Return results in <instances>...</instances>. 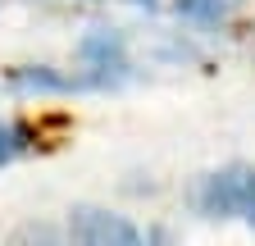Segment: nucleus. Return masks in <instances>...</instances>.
Listing matches in <instances>:
<instances>
[{"label": "nucleus", "instance_id": "obj_3", "mask_svg": "<svg viewBox=\"0 0 255 246\" xmlns=\"http://www.w3.org/2000/svg\"><path fill=\"white\" fill-rule=\"evenodd\" d=\"M9 87L14 91H69L73 82L64 78V73H55V69H46V64H27V69H9Z\"/></svg>", "mask_w": 255, "mask_h": 246}, {"label": "nucleus", "instance_id": "obj_2", "mask_svg": "<svg viewBox=\"0 0 255 246\" xmlns=\"http://www.w3.org/2000/svg\"><path fill=\"white\" fill-rule=\"evenodd\" d=\"M73 233H78V246H146L141 233L128 224L123 214L96 210V205L73 210Z\"/></svg>", "mask_w": 255, "mask_h": 246}, {"label": "nucleus", "instance_id": "obj_1", "mask_svg": "<svg viewBox=\"0 0 255 246\" xmlns=\"http://www.w3.org/2000/svg\"><path fill=\"white\" fill-rule=\"evenodd\" d=\"M251 173L255 169H219L210 178H201V187H196V210L205 214V219H242V205H246V187H251Z\"/></svg>", "mask_w": 255, "mask_h": 246}, {"label": "nucleus", "instance_id": "obj_6", "mask_svg": "<svg viewBox=\"0 0 255 246\" xmlns=\"http://www.w3.org/2000/svg\"><path fill=\"white\" fill-rule=\"evenodd\" d=\"M233 5L237 0H178V14L196 18V23H219V18L233 14Z\"/></svg>", "mask_w": 255, "mask_h": 246}, {"label": "nucleus", "instance_id": "obj_7", "mask_svg": "<svg viewBox=\"0 0 255 246\" xmlns=\"http://www.w3.org/2000/svg\"><path fill=\"white\" fill-rule=\"evenodd\" d=\"M23 128H0V164H9L14 155H18V150H23Z\"/></svg>", "mask_w": 255, "mask_h": 246}, {"label": "nucleus", "instance_id": "obj_9", "mask_svg": "<svg viewBox=\"0 0 255 246\" xmlns=\"http://www.w3.org/2000/svg\"><path fill=\"white\" fill-rule=\"evenodd\" d=\"M146 246H169V233H164V228H155V233L146 237Z\"/></svg>", "mask_w": 255, "mask_h": 246}, {"label": "nucleus", "instance_id": "obj_8", "mask_svg": "<svg viewBox=\"0 0 255 246\" xmlns=\"http://www.w3.org/2000/svg\"><path fill=\"white\" fill-rule=\"evenodd\" d=\"M242 219L255 228V173H251V187H246V205H242Z\"/></svg>", "mask_w": 255, "mask_h": 246}, {"label": "nucleus", "instance_id": "obj_4", "mask_svg": "<svg viewBox=\"0 0 255 246\" xmlns=\"http://www.w3.org/2000/svg\"><path fill=\"white\" fill-rule=\"evenodd\" d=\"M0 246H69L64 242V233L55 228V224H46V219H32V224H18Z\"/></svg>", "mask_w": 255, "mask_h": 246}, {"label": "nucleus", "instance_id": "obj_5", "mask_svg": "<svg viewBox=\"0 0 255 246\" xmlns=\"http://www.w3.org/2000/svg\"><path fill=\"white\" fill-rule=\"evenodd\" d=\"M78 55H82V59H91L96 69H110V64H119V55H123V41H119L114 32H91V37H82Z\"/></svg>", "mask_w": 255, "mask_h": 246}]
</instances>
